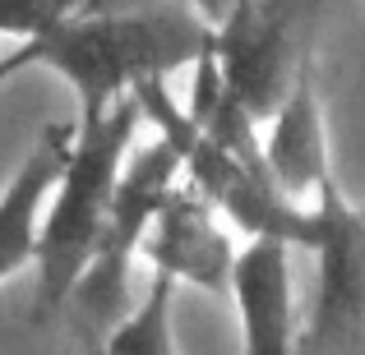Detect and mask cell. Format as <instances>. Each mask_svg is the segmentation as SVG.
Wrapping results in <instances>:
<instances>
[{"instance_id":"cell-11","label":"cell","mask_w":365,"mask_h":355,"mask_svg":"<svg viewBox=\"0 0 365 355\" xmlns=\"http://www.w3.org/2000/svg\"><path fill=\"white\" fill-rule=\"evenodd\" d=\"M93 5H102V0H0V37L37 42Z\"/></svg>"},{"instance_id":"cell-4","label":"cell","mask_w":365,"mask_h":355,"mask_svg":"<svg viewBox=\"0 0 365 355\" xmlns=\"http://www.w3.org/2000/svg\"><path fill=\"white\" fill-rule=\"evenodd\" d=\"M180 176V157L167 139H148L139 152H125V166L111 189L107 217H102V235L93 245V258L83 267V277L74 282L70 300L79 309V323L88 337H98L107 323H116L130 304V272H134V254L139 240L148 231L153 213L162 208V198L171 194Z\"/></svg>"},{"instance_id":"cell-6","label":"cell","mask_w":365,"mask_h":355,"mask_svg":"<svg viewBox=\"0 0 365 355\" xmlns=\"http://www.w3.org/2000/svg\"><path fill=\"white\" fill-rule=\"evenodd\" d=\"M139 254L148 258L153 272L171 282H190L204 291H227L232 277V240L217 226L213 203L195 185H171L162 208L153 213L148 231L139 240Z\"/></svg>"},{"instance_id":"cell-13","label":"cell","mask_w":365,"mask_h":355,"mask_svg":"<svg viewBox=\"0 0 365 355\" xmlns=\"http://www.w3.org/2000/svg\"><path fill=\"white\" fill-rule=\"evenodd\" d=\"M190 5H195L199 14L208 18V23H217V18H222L227 9H232V0H190Z\"/></svg>"},{"instance_id":"cell-9","label":"cell","mask_w":365,"mask_h":355,"mask_svg":"<svg viewBox=\"0 0 365 355\" xmlns=\"http://www.w3.org/2000/svg\"><path fill=\"white\" fill-rule=\"evenodd\" d=\"M70 134H74V120L42 124L37 143L28 148V157L19 161L9 185L0 189V286L24 272L37 254L42 208H46V194H51L56 176H61L65 152H70Z\"/></svg>"},{"instance_id":"cell-7","label":"cell","mask_w":365,"mask_h":355,"mask_svg":"<svg viewBox=\"0 0 365 355\" xmlns=\"http://www.w3.org/2000/svg\"><path fill=\"white\" fill-rule=\"evenodd\" d=\"M292 254L277 235H250L232 254L227 291L241 314V355H292L296 346V304H292Z\"/></svg>"},{"instance_id":"cell-10","label":"cell","mask_w":365,"mask_h":355,"mask_svg":"<svg viewBox=\"0 0 365 355\" xmlns=\"http://www.w3.org/2000/svg\"><path fill=\"white\" fill-rule=\"evenodd\" d=\"M171 300H176V282L153 272L148 295L116 319V328L102 341V355H180L176 323H171Z\"/></svg>"},{"instance_id":"cell-1","label":"cell","mask_w":365,"mask_h":355,"mask_svg":"<svg viewBox=\"0 0 365 355\" xmlns=\"http://www.w3.org/2000/svg\"><path fill=\"white\" fill-rule=\"evenodd\" d=\"M213 42V23L190 0H102L70 23L37 37V70H56L79 97V111H98L143 79L195 65Z\"/></svg>"},{"instance_id":"cell-8","label":"cell","mask_w":365,"mask_h":355,"mask_svg":"<svg viewBox=\"0 0 365 355\" xmlns=\"http://www.w3.org/2000/svg\"><path fill=\"white\" fill-rule=\"evenodd\" d=\"M273 129L264 139V161L273 171L277 189L296 203H310L329 166V124H324V102H319V65H314V46L301 55L292 74V88L282 92L273 116Z\"/></svg>"},{"instance_id":"cell-5","label":"cell","mask_w":365,"mask_h":355,"mask_svg":"<svg viewBox=\"0 0 365 355\" xmlns=\"http://www.w3.org/2000/svg\"><path fill=\"white\" fill-rule=\"evenodd\" d=\"M314 9L319 0H232L213 23L208 60L250 120H268L292 88L301 55L314 46Z\"/></svg>"},{"instance_id":"cell-2","label":"cell","mask_w":365,"mask_h":355,"mask_svg":"<svg viewBox=\"0 0 365 355\" xmlns=\"http://www.w3.org/2000/svg\"><path fill=\"white\" fill-rule=\"evenodd\" d=\"M139 102L134 92H120L116 102L98 111H79L70 134V152L61 161L51 194L42 208V226H37V304L33 323H46L65 309L74 282L83 277L93 258V245L102 235V217H107L111 189L125 166V152L134 148L139 134Z\"/></svg>"},{"instance_id":"cell-3","label":"cell","mask_w":365,"mask_h":355,"mask_svg":"<svg viewBox=\"0 0 365 355\" xmlns=\"http://www.w3.org/2000/svg\"><path fill=\"white\" fill-rule=\"evenodd\" d=\"M296 249L314 254V291L296 355H365V203L324 176L305 203Z\"/></svg>"},{"instance_id":"cell-12","label":"cell","mask_w":365,"mask_h":355,"mask_svg":"<svg viewBox=\"0 0 365 355\" xmlns=\"http://www.w3.org/2000/svg\"><path fill=\"white\" fill-rule=\"evenodd\" d=\"M24 70H37V46L33 42H19L14 51L0 55V88H5V83H14Z\"/></svg>"}]
</instances>
